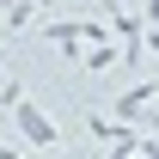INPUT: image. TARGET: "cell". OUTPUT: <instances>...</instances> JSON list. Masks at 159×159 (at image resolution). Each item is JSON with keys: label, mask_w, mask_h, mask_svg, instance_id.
Returning a JSON list of instances; mask_svg holds the SVG:
<instances>
[{"label": "cell", "mask_w": 159, "mask_h": 159, "mask_svg": "<svg viewBox=\"0 0 159 159\" xmlns=\"http://www.w3.org/2000/svg\"><path fill=\"white\" fill-rule=\"evenodd\" d=\"M153 104H159V80H153Z\"/></svg>", "instance_id": "5b68a950"}, {"label": "cell", "mask_w": 159, "mask_h": 159, "mask_svg": "<svg viewBox=\"0 0 159 159\" xmlns=\"http://www.w3.org/2000/svg\"><path fill=\"white\" fill-rule=\"evenodd\" d=\"M12 116H19V135L25 141H31V147H55V122H49V116H43V110H37V104H12Z\"/></svg>", "instance_id": "6da1fadb"}, {"label": "cell", "mask_w": 159, "mask_h": 159, "mask_svg": "<svg viewBox=\"0 0 159 159\" xmlns=\"http://www.w3.org/2000/svg\"><path fill=\"white\" fill-rule=\"evenodd\" d=\"M0 6H12V0H0Z\"/></svg>", "instance_id": "8992f818"}, {"label": "cell", "mask_w": 159, "mask_h": 159, "mask_svg": "<svg viewBox=\"0 0 159 159\" xmlns=\"http://www.w3.org/2000/svg\"><path fill=\"white\" fill-rule=\"evenodd\" d=\"M86 67H92V74H104V67H116V49H92V55H86Z\"/></svg>", "instance_id": "3957f363"}, {"label": "cell", "mask_w": 159, "mask_h": 159, "mask_svg": "<svg viewBox=\"0 0 159 159\" xmlns=\"http://www.w3.org/2000/svg\"><path fill=\"white\" fill-rule=\"evenodd\" d=\"M0 159H25V153H19V147H0Z\"/></svg>", "instance_id": "277c9868"}, {"label": "cell", "mask_w": 159, "mask_h": 159, "mask_svg": "<svg viewBox=\"0 0 159 159\" xmlns=\"http://www.w3.org/2000/svg\"><path fill=\"white\" fill-rule=\"evenodd\" d=\"M31 12H37V0H12V6H6V31H25Z\"/></svg>", "instance_id": "7a4b0ae2"}]
</instances>
